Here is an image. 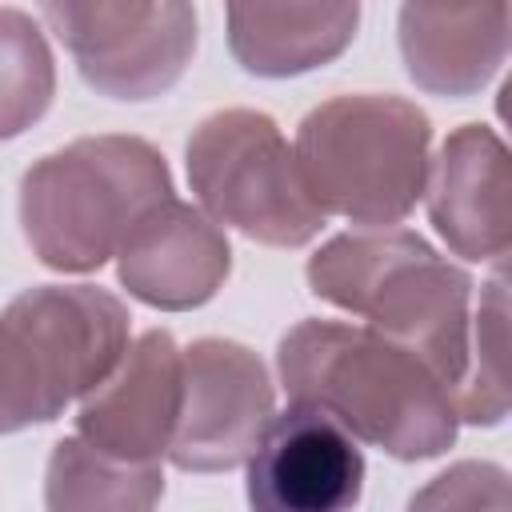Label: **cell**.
Segmentation results:
<instances>
[{"label":"cell","instance_id":"9a60e30c","mask_svg":"<svg viewBox=\"0 0 512 512\" xmlns=\"http://www.w3.org/2000/svg\"><path fill=\"white\" fill-rule=\"evenodd\" d=\"M164 496L160 464H136L92 448L80 436L56 440L44 472L48 512H156Z\"/></svg>","mask_w":512,"mask_h":512},{"label":"cell","instance_id":"ac0fdd59","mask_svg":"<svg viewBox=\"0 0 512 512\" xmlns=\"http://www.w3.org/2000/svg\"><path fill=\"white\" fill-rule=\"evenodd\" d=\"M408 512H512L508 472L492 460H460L432 476L408 500Z\"/></svg>","mask_w":512,"mask_h":512},{"label":"cell","instance_id":"3957f363","mask_svg":"<svg viewBox=\"0 0 512 512\" xmlns=\"http://www.w3.org/2000/svg\"><path fill=\"white\" fill-rule=\"evenodd\" d=\"M164 200H172V176L148 140L80 136L24 172L20 224L44 268L92 272Z\"/></svg>","mask_w":512,"mask_h":512},{"label":"cell","instance_id":"9c48e42d","mask_svg":"<svg viewBox=\"0 0 512 512\" xmlns=\"http://www.w3.org/2000/svg\"><path fill=\"white\" fill-rule=\"evenodd\" d=\"M360 492V440L312 404L276 412L248 456L252 512H352Z\"/></svg>","mask_w":512,"mask_h":512},{"label":"cell","instance_id":"2e32d148","mask_svg":"<svg viewBox=\"0 0 512 512\" xmlns=\"http://www.w3.org/2000/svg\"><path fill=\"white\" fill-rule=\"evenodd\" d=\"M56 96V64L40 24L20 8H0V140L32 128Z\"/></svg>","mask_w":512,"mask_h":512},{"label":"cell","instance_id":"4fadbf2b","mask_svg":"<svg viewBox=\"0 0 512 512\" xmlns=\"http://www.w3.org/2000/svg\"><path fill=\"white\" fill-rule=\"evenodd\" d=\"M512 8L492 4H404L400 56L424 92L472 96L508 56Z\"/></svg>","mask_w":512,"mask_h":512},{"label":"cell","instance_id":"6da1fadb","mask_svg":"<svg viewBox=\"0 0 512 512\" xmlns=\"http://www.w3.org/2000/svg\"><path fill=\"white\" fill-rule=\"evenodd\" d=\"M276 368L292 404L320 408L352 440L396 460H428L456 440L452 392L416 352L372 328L300 320L284 332Z\"/></svg>","mask_w":512,"mask_h":512},{"label":"cell","instance_id":"ba28073f","mask_svg":"<svg viewBox=\"0 0 512 512\" xmlns=\"http://www.w3.org/2000/svg\"><path fill=\"white\" fill-rule=\"evenodd\" d=\"M180 356V416L168 460L184 472H228L252 456L276 416L268 368L252 348L216 336L188 344Z\"/></svg>","mask_w":512,"mask_h":512},{"label":"cell","instance_id":"7a4b0ae2","mask_svg":"<svg viewBox=\"0 0 512 512\" xmlns=\"http://www.w3.org/2000/svg\"><path fill=\"white\" fill-rule=\"evenodd\" d=\"M320 300L364 316L372 332L416 352L452 392L468 360L472 276L448 264L408 228H360L332 236L308 260Z\"/></svg>","mask_w":512,"mask_h":512},{"label":"cell","instance_id":"8992f818","mask_svg":"<svg viewBox=\"0 0 512 512\" xmlns=\"http://www.w3.org/2000/svg\"><path fill=\"white\" fill-rule=\"evenodd\" d=\"M188 184L208 220L272 248H300L328 220L268 112L220 108L204 116L188 136Z\"/></svg>","mask_w":512,"mask_h":512},{"label":"cell","instance_id":"5bb4252c","mask_svg":"<svg viewBox=\"0 0 512 512\" xmlns=\"http://www.w3.org/2000/svg\"><path fill=\"white\" fill-rule=\"evenodd\" d=\"M228 44L256 76H300L336 60L360 24V4H228Z\"/></svg>","mask_w":512,"mask_h":512},{"label":"cell","instance_id":"5b68a950","mask_svg":"<svg viewBox=\"0 0 512 512\" xmlns=\"http://www.w3.org/2000/svg\"><path fill=\"white\" fill-rule=\"evenodd\" d=\"M128 308L92 284H40L0 312V436L56 420L128 352Z\"/></svg>","mask_w":512,"mask_h":512},{"label":"cell","instance_id":"30bf717a","mask_svg":"<svg viewBox=\"0 0 512 512\" xmlns=\"http://www.w3.org/2000/svg\"><path fill=\"white\" fill-rule=\"evenodd\" d=\"M180 368L184 356L172 332H144L136 344H128L120 364L80 400L76 436L108 456L160 464L180 416Z\"/></svg>","mask_w":512,"mask_h":512},{"label":"cell","instance_id":"52a82bcc","mask_svg":"<svg viewBox=\"0 0 512 512\" xmlns=\"http://www.w3.org/2000/svg\"><path fill=\"white\" fill-rule=\"evenodd\" d=\"M40 16L72 52L84 84L112 100L164 96L196 52L192 4H44Z\"/></svg>","mask_w":512,"mask_h":512},{"label":"cell","instance_id":"277c9868","mask_svg":"<svg viewBox=\"0 0 512 512\" xmlns=\"http://www.w3.org/2000/svg\"><path fill=\"white\" fill-rule=\"evenodd\" d=\"M428 116L400 96H332L296 128V168L324 216L396 228L428 180Z\"/></svg>","mask_w":512,"mask_h":512},{"label":"cell","instance_id":"8fae6325","mask_svg":"<svg viewBox=\"0 0 512 512\" xmlns=\"http://www.w3.org/2000/svg\"><path fill=\"white\" fill-rule=\"evenodd\" d=\"M424 192L428 216L456 256L496 264L508 256L512 168L504 140L488 124H464L440 144Z\"/></svg>","mask_w":512,"mask_h":512},{"label":"cell","instance_id":"7c38bea8","mask_svg":"<svg viewBox=\"0 0 512 512\" xmlns=\"http://www.w3.org/2000/svg\"><path fill=\"white\" fill-rule=\"evenodd\" d=\"M120 256V284L164 312L200 308L216 296L232 268L228 236L216 220L184 200H164L152 208L132 236L124 240Z\"/></svg>","mask_w":512,"mask_h":512},{"label":"cell","instance_id":"e0dca14e","mask_svg":"<svg viewBox=\"0 0 512 512\" xmlns=\"http://www.w3.org/2000/svg\"><path fill=\"white\" fill-rule=\"evenodd\" d=\"M456 420L500 424L508 412V300L504 272L480 296V312L468 328V360L452 388Z\"/></svg>","mask_w":512,"mask_h":512}]
</instances>
